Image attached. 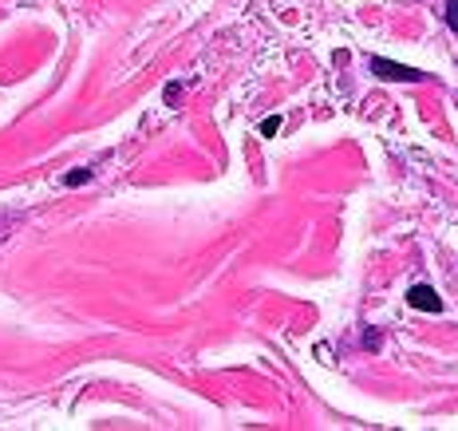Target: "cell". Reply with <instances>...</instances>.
<instances>
[{"label":"cell","instance_id":"5b68a950","mask_svg":"<svg viewBox=\"0 0 458 431\" xmlns=\"http://www.w3.org/2000/svg\"><path fill=\"white\" fill-rule=\"evenodd\" d=\"M281 131V115H269V119L261 123V135H276Z\"/></svg>","mask_w":458,"mask_h":431},{"label":"cell","instance_id":"7a4b0ae2","mask_svg":"<svg viewBox=\"0 0 458 431\" xmlns=\"http://www.w3.org/2000/svg\"><path fill=\"white\" fill-rule=\"evenodd\" d=\"M407 305H411V309H423V313L443 309V301H438V293L431 289V285H415V289L407 293Z\"/></svg>","mask_w":458,"mask_h":431},{"label":"cell","instance_id":"6da1fadb","mask_svg":"<svg viewBox=\"0 0 458 431\" xmlns=\"http://www.w3.org/2000/svg\"><path fill=\"white\" fill-rule=\"evenodd\" d=\"M371 75H379V80H387V83H419V80H427L419 68H407V64H395V60H384V56H371Z\"/></svg>","mask_w":458,"mask_h":431},{"label":"cell","instance_id":"277c9868","mask_svg":"<svg viewBox=\"0 0 458 431\" xmlns=\"http://www.w3.org/2000/svg\"><path fill=\"white\" fill-rule=\"evenodd\" d=\"M446 24H451V32H458V0H446Z\"/></svg>","mask_w":458,"mask_h":431},{"label":"cell","instance_id":"3957f363","mask_svg":"<svg viewBox=\"0 0 458 431\" xmlns=\"http://www.w3.org/2000/svg\"><path fill=\"white\" fill-rule=\"evenodd\" d=\"M64 182H68V186H83V182H91V170H83V167H80V170H72V175L64 178Z\"/></svg>","mask_w":458,"mask_h":431}]
</instances>
